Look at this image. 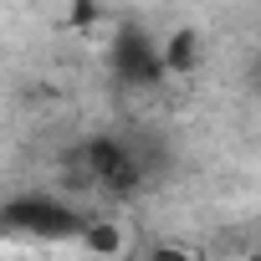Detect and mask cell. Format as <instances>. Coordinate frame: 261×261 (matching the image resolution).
<instances>
[{"mask_svg": "<svg viewBox=\"0 0 261 261\" xmlns=\"http://www.w3.org/2000/svg\"><path fill=\"white\" fill-rule=\"evenodd\" d=\"M6 230H21V236H46V241H72L77 236V215H67L62 205L51 200H16L6 210V220H0Z\"/></svg>", "mask_w": 261, "mask_h": 261, "instance_id": "obj_1", "label": "cell"}, {"mask_svg": "<svg viewBox=\"0 0 261 261\" xmlns=\"http://www.w3.org/2000/svg\"><path fill=\"white\" fill-rule=\"evenodd\" d=\"M87 256H97V261H118V256H128V225L123 220H113V215H87L82 225H77V236H72Z\"/></svg>", "mask_w": 261, "mask_h": 261, "instance_id": "obj_2", "label": "cell"}, {"mask_svg": "<svg viewBox=\"0 0 261 261\" xmlns=\"http://www.w3.org/2000/svg\"><path fill=\"white\" fill-rule=\"evenodd\" d=\"M87 174L102 179V185H128L134 179V154H128L113 134H97L87 144Z\"/></svg>", "mask_w": 261, "mask_h": 261, "instance_id": "obj_3", "label": "cell"}, {"mask_svg": "<svg viewBox=\"0 0 261 261\" xmlns=\"http://www.w3.org/2000/svg\"><path fill=\"white\" fill-rule=\"evenodd\" d=\"M154 62H159V77H195V67H200V36L190 26L169 31L164 41H154Z\"/></svg>", "mask_w": 261, "mask_h": 261, "instance_id": "obj_4", "label": "cell"}, {"mask_svg": "<svg viewBox=\"0 0 261 261\" xmlns=\"http://www.w3.org/2000/svg\"><path fill=\"white\" fill-rule=\"evenodd\" d=\"M97 21H102L97 6H67L62 11V26H97Z\"/></svg>", "mask_w": 261, "mask_h": 261, "instance_id": "obj_5", "label": "cell"}, {"mask_svg": "<svg viewBox=\"0 0 261 261\" xmlns=\"http://www.w3.org/2000/svg\"><path fill=\"white\" fill-rule=\"evenodd\" d=\"M144 261H200V256H195V246H154Z\"/></svg>", "mask_w": 261, "mask_h": 261, "instance_id": "obj_6", "label": "cell"}]
</instances>
